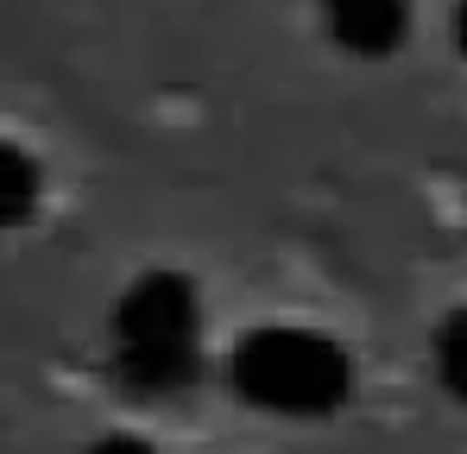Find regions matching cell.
I'll return each mask as SVG.
<instances>
[{
    "label": "cell",
    "instance_id": "cell-1",
    "mask_svg": "<svg viewBox=\"0 0 467 454\" xmlns=\"http://www.w3.org/2000/svg\"><path fill=\"white\" fill-rule=\"evenodd\" d=\"M228 378L253 410L328 417V410H341V397L354 385V366H348L341 341H328L316 328H253L234 347Z\"/></svg>",
    "mask_w": 467,
    "mask_h": 454
},
{
    "label": "cell",
    "instance_id": "cell-2",
    "mask_svg": "<svg viewBox=\"0 0 467 454\" xmlns=\"http://www.w3.org/2000/svg\"><path fill=\"white\" fill-rule=\"evenodd\" d=\"M202 347V303L183 272H146L114 303V354H177Z\"/></svg>",
    "mask_w": 467,
    "mask_h": 454
},
{
    "label": "cell",
    "instance_id": "cell-3",
    "mask_svg": "<svg viewBox=\"0 0 467 454\" xmlns=\"http://www.w3.org/2000/svg\"><path fill=\"white\" fill-rule=\"evenodd\" d=\"M328 32L354 57H391L410 32V0H322Z\"/></svg>",
    "mask_w": 467,
    "mask_h": 454
},
{
    "label": "cell",
    "instance_id": "cell-4",
    "mask_svg": "<svg viewBox=\"0 0 467 454\" xmlns=\"http://www.w3.org/2000/svg\"><path fill=\"white\" fill-rule=\"evenodd\" d=\"M38 190H45V177H38L32 151H19V146H6V139H0V227L32 222Z\"/></svg>",
    "mask_w": 467,
    "mask_h": 454
},
{
    "label": "cell",
    "instance_id": "cell-5",
    "mask_svg": "<svg viewBox=\"0 0 467 454\" xmlns=\"http://www.w3.org/2000/svg\"><path fill=\"white\" fill-rule=\"evenodd\" d=\"M436 366H442V385L467 404V309H455L436 328Z\"/></svg>",
    "mask_w": 467,
    "mask_h": 454
},
{
    "label": "cell",
    "instance_id": "cell-6",
    "mask_svg": "<svg viewBox=\"0 0 467 454\" xmlns=\"http://www.w3.org/2000/svg\"><path fill=\"white\" fill-rule=\"evenodd\" d=\"M88 454H152L140 436H101V442H88Z\"/></svg>",
    "mask_w": 467,
    "mask_h": 454
},
{
    "label": "cell",
    "instance_id": "cell-7",
    "mask_svg": "<svg viewBox=\"0 0 467 454\" xmlns=\"http://www.w3.org/2000/svg\"><path fill=\"white\" fill-rule=\"evenodd\" d=\"M455 45H462V57H467V0L455 6Z\"/></svg>",
    "mask_w": 467,
    "mask_h": 454
}]
</instances>
